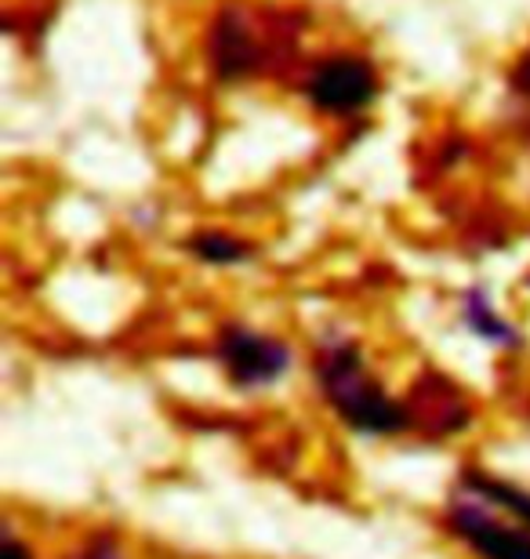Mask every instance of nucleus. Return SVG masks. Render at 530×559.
Listing matches in <instances>:
<instances>
[{
  "label": "nucleus",
  "instance_id": "nucleus-1",
  "mask_svg": "<svg viewBox=\"0 0 530 559\" xmlns=\"http://www.w3.org/2000/svg\"><path fill=\"white\" fill-rule=\"evenodd\" d=\"M317 382L327 404L338 411V418L353 425L356 432L389 436L408 429V411L370 378L356 342L327 338L317 353Z\"/></svg>",
  "mask_w": 530,
  "mask_h": 559
},
{
  "label": "nucleus",
  "instance_id": "nucleus-2",
  "mask_svg": "<svg viewBox=\"0 0 530 559\" xmlns=\"http://www.w3.org/2000/svg\"><path fill=\"white\" fill-rule=\"evenodd\" d=\"M447 527L480 559H530V527L505 520V512L476 498H455L447 506Z\"/></svg>",
  "mask_w": 530,
  "mask_h": 559
},
{
  "label": "nucleus",
  "instance_id": "nucleus-3",
  "mask_svg": "<svg viewBox=\"0 0 530 559\" xmlns=\"http://www.w3.org/2000/svg\"><path fill=\"white\" fill-rule=\"evenodd\" d=\"M214 353H219V364L225 367L229 382L240 389L273 385L291 367V349L284 342L258 334L251 328H240V323L222 328L219 342H214Z\"/></svg>",
  "mask_w": 530,
  "mask_h": 559
},
{
  "label": "nucleus",
  "instance_id": "nucleus-4",
  "mask_svg": "<svg viewBox=\"0 0 530 559\" xmlns=\"http://www.w3.org/2000/svg\"><path fill=\"white\" fill-rule=\"evenodd\" d=\"M375 70L364 59H353V55H334V59L320 62L306 84L309 103L327 109V114H356L375 98Z\"/></svg>",
  "mask_w": 530,
  "mask_h": 559
},
{
  "label": "nucleus",
  "instance_id": "nucleus-5",
  "mask_svg": "<svg viewBox=\"0 0 530 559\" xmlns=\"http://www.w3.org/2000/svg\"><path fill=\"white\" fill-rule=\"evenodd\" d=\"M461 495L476 498L483 506H494L498 512H505V516H513L516 523L530 527V495L523 487H513L487 473H466L461 476Z\"/></svg>",
  "mask_w": 530,
  "mask_h": 559
},
{
  "label": "nucleus",
  "instance_id": "nucleus-6",
  "mask_svg": "<svg viewBox=\"0 0 530 559\" xmlns=\"http://www.w3.org/2000/svg\"><path fill=\"white\" fill-rule=\"evenodd\" d=\"M466 323L480 334V338L502 342V345H516V331L498 317V312H494V309L487 306L483 290H472V295L466 298Z\"/></svg>",
  "mask_w": 530,
  "mask_h": 559
},
{
  "label": "nucleus",
  "instance_id": "nucleus-7",
  "mask_svg": "<svg viewBox=\"0 0 530 559\" xmlns=\"http://www.w3.org/2000/svg\"><path fill=\"white\" fill-rule=\"evenodd\" d=\"M189 251L211 265H233L251 254V248H247L244 240L225 237V233H200V237H193V243H189Z\"/></svg>",
  "mask_w": 530,
  "mask_h": 559
},
{
  "label": "nucleus",
  "instance_id": "nucleus-8",
  "mask_svg": "<svg viewBox=\"0 0 530 559\" xmlns=\"http://www.w3.org/2000/svg\"><path fill=\"white\" fill-rule=\"evenodd\" d=\"M73 559H123L113 545H106V542H95V545H87V549H81Z\"/></svg>",
  "mask_w": 530,
  "mask_h": 559
},
{
  "label": "nucleus",
  "instance_id": "nucleus-9",
  "mask_svg": "<svg viewBox=\"0 0 530 559\" xmlns=\"http://www.w3.org/2000/svg\"><path fill=\"white\" fill-rule=\"evenodd\" d=\"M4 559H30L26 552H22V545H19V538H8V545H4Z\"/></svg>",
  "mask_w": 530,
  "mask_h": 559
},
{
  "label": "nucleus",
  "instance_id": "nucleus-10",
  "mask_svg": "<svg viewBox=\"0 0 530 559\" xmlns=\"http://www.w3.org/2000/svg\"><path fill=\"white\" fill-rule=\"evenodd\" d=\"M520 84H523V92L530 95V59H527V66L520 70Z\"/></svg>",
  "mask_w": 530,
  "mask_h": 559
}]
</instances>
